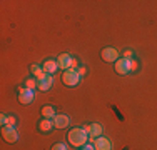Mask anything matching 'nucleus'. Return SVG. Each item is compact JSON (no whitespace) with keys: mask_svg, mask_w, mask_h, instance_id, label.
Instances as JSON below:
<instances>
[{"mask_svg":"<svg viewBox=\"0 0 157 150\" xmlns=\"http://www.w3.org/2000/svg\"><path fill=\"white\" fill-rule=\"evenodd\" d=\"M67 138H69V144L74 145V147H84L85 144L89 142V135L85 133L84 129H80V127H75V129H72L67 135Z\"/></svg>","mask_w":157,"mask_h":150,"instance_id":"nucleus-1","label":"nucleus"},{"mask_svg":"<svg viewBox=\"0 0 157 150\" xmlns=\"http://www.w3.org/2000/svg\"><path fill=\"white\" fill-rule=\"evenodd\" d=\"M115 72L119 75H127L134 72V58H119L115 62Z\"/></svg>","mask_w":157,"mask_h":150,"instance_id":"nucleus-2","label":"nucleus"},{"mask_svg":"<svg viewBox=\"0 0 157 150\" xmlns=\"http://www.w3.org/2000/svg\"><path fill=\"white\" fill-rule=\"evenodd\" d=\"M62 82H63V85H67V87H75V85L80 84V75H78L77 70H74V69L63 70Z\"/></svg>","mask_w":157,"mask_h":150,"instance_id":"nucleus-3","label":"nucleus"},{"mask_svg":"<svg viewBox=\"0 0 157 150\" xmlns=\"http://www.w3.org/2000/svg\"><path fill=\"white\" fill-rule=\"evenodd\" d=\"M82 129L85 130V133L89 135V144H94L97 137H102V127L99 123H87Z\"/></svg>","mask_w":157,"mask_h":150,"instance_id":"nucleus-4","label":"nucleus"},{"mask_svg":"<svg viewBox=\"0 0 157 150\" xmlns=\"http://www.w3.org/2000/svg\"><path fill=\"white\" fill-rule=\"evenodd\" d=\"M2 137H3V140H5V142L13 144V142H17L18 133H17V130L13 129V127H3V129H2Z\"/></svg>","mask_w":157,"mask_h":150,"instance_id":"nucleus-5","label":"nucleus"},{"mask_svg":"<svg viewBox=\"0 0 157 150\" xmlns=\"http://www.w3.org/2000/svg\"><path fill=\"white\" fill-rule=\"evenodd\" d=\"M33 100V90H29V88H20L18 90V102L22 105H29Z\"/></svg>","mask_w":157,"mask_h":150,"instance_id":"nucleus-6","label":"nucleus"},{"mask_svg":"<svg viewBox=\"0 0 157 150\" xmlns=\"http://www.w3.org/2000/svg\"><path fill=\"white\" fill-rule=\"evenodd\" d=\"M100 55H102V58H104V62H117V57H119V52L115 50V48H112V47H107V48H104L102 52H100Z\"/></svg>","mask_w":157,"mask_h":150,"instance_id":"nucleus-7","label":"nucleus"},{"mask_svg":"<svg viewBox=\"0 0 157 150\" xmlns=\"http://www.w3.org/2000/svg\"><path fill=\"white\" fill-rule=\"evenodd\" d=\"M72 60H74V57H70L69 54H62V55H59V58H57L59 69H62V70H69V69H72Z\"/></svg>","mask_w":157,"mask_h":150,"instance_id":"nucleus-8","label":"nucleus"},{"mask_svg":"<svg viewBox=\"0 0 157 150\" xmlns=\"http://www.w3.org/2000/svg\"><path fill=\"white\" fill-rule=\"evenodd\" d=\"M37 82H39L37 88L42 90V92L50 90V87L54 85V78H52V75H48V73H45V75H44V78H40V80H37Z\"/></svg>","mask_w":157,"mask_h":150,"instance_id":"nucleus-9","label":"nucleus"},{"mask_svg":"<svg viewBox=\"0 0 157 150\" xmlns=\"http://www.w3.org/2000/svg\"><path fill=\"white\" fill-rule=\"evenodd\" d=\"M39 132H42V133H48V132H52V130L55 129V123H54V120L52 118H44V120H40L39 122Z\"/></svg>","mask_w":157,"mask_h":150,"instance_id":"nucleus-10","label":"nucleus"},{"mask_svg":"<svg viewBox=\"0 0 157 150\" xmlns=\"http://www.w3.org/2000/svg\"><path fill=\"white\" fill-rule=\"evenodd\" d=\"M95 150H112V144L107 137H97L94 142Z\"/></svg>","mask_w":157,"mask_h":150,"instance_id":"nucleus-11","label":"nucleus"},{"mask_svg":"<svg viewBox=\"0 0 157 150\" xmlns=\"http://www.w3.org/2000/svg\"><path fill=\"white\" fill-rule=\"evenodd\" d=\"M54 123H55V129H65V127H69V123H70V118H69V115H55L54 117Z\"/></svg>","mask_w":157,"mask_h":150,"instance_id":"nucleus-12","label":"nucleus"},{"mask_svg":"<svg viewBox=\"0 0 157 150\" xmlns=\"http://www.w3.org/2000/svg\"><path fill=\"white\" fill-rule=\"evenodd\" d=\"M42 69H44V72H45V73L52 75V73L57 72L59 63L55 62V60H45V62H44V65H42Z\"/></svg>","mask_w":157,"mask_h":150,"instance_id":"nucleus-13","label":"nucleus"},{"mask_svg":"<svg viewBox=\"0 0 157 150\" xmlns=\"http://www.w3.org/2000/svg\"><path fill=\"white\" fill-rule=\"evenodd\" d=\"M40 112H42L44 118H52V120H54V117L57 115V114H55V108L52 107V105H44V107L40 108Z\"/></svg>","mask_w":157,"mask_h":150,"instance_id":"nucleus-14","label":"nucleus"},{"mask_svg":"<svg viewBox=\"0 0 157 150\" xmlns=\"http://www.w3.org/2000/svg\"><path fill=\"white\" fill-rule=\"evenodd\" d=\"M30 72H32L33 77H37V80L44 78V75H45V72H44V69H42V67H39V65H32V67H30Z\"/></svg>","mask_w":157,"mask_h":150,"instance_id":"nucleus-15","label":"nucleus"},{"mask_svg":"<svg viewBox=\"0 0 157 150\" xmlns=\"http://www.w3.org/2000/svg\"><path fill=\"white\" fill-rule=\"evenodd\" d=\"M37 85H39V82H37L35 78H29V80H25V88H29V90L37 88Z\"/></svg>","mask_w":157,"mask_h":150,"instance_id":"nucleus-16","label":"nucleus"},{"mask_svg":"<svg viewBox=\"0 0 157 150\" xmlns=\"http://www.w3.org/2000/svg\"><path fill=\"white\" fill-rule=\"evenodd\" d=\"M122 58H134V52L130 50V48H125V50L122 52Z\"/></svg>","mask_w":157,"mask_h":150,"instance_id":"nucleus-17","label":"nucleus"},{"mask_svg":"<svg viewBox=\"0 0 157 150\" xmlns=\"http://www.w3.org/2000/svg\"><path fill=\"white\" fill-rule=\"evenodd\" d=\"M50 150H69V148H67L65 144H55V145H52Z\"/></svg>","mask_w":157,"mask_h":150,"instance_id":"nucleus-18","label":"nucleus"},{"mask_svg":"<svg viewBox=\"0 0 157 150\" xmlns=\"http://www.w3.org/2000/svg\"><path fill=\"white\" fill-rule=\"evenodd\" d=\"M15 122H17V118L13 117V115H10L9 120H7V127H13V125H15Z\"/></svg>","mask_w":157,"mask_h":150,"instance_id":"nucleus-19","label":"nucleus"},{"mask_svg":"<svg viewBox=\"0 0 157 150\" xmlns=\"http://www.w3.org/2000/svg\"><path fill=\"white\" fill-rule=\"evenodd\" d=\"M7 120H9V117H7L5 114H2V115H0V123H2L3 127H7Z\"/></svg>","mask_w":157,"mask_h":150,"instance_id":"nucleus-20","label":"nucleus"},{"mask_svg":"<svg viewBox=\"0 0 157 150\" xmlns=\"http://www.w3.org/2000/svg\"><path fill=\"white\" fill-rule=\"evenodd\" d=\"M80 150H95L94 144H85L84 147H80Z\"/></svg>","mask_w":157,"mask_h":150,"instance_id":"nucleus-21","label":"nucleus"},{"mask_svg":"<svg viewBox=\"0 0 157 150\" xmlns=\"http://www.w3.org/2000/svg\"><path fill=\"white\" fill-rule=\"evenodd\" d=\"M77 73H78V75H80V77H82V75H85V67H78V70H77Z\"/></svg>","mask_w":157,"mask_h":150,"instance_id":"nucleus-22","label":"nucleus"},{"mask_svg":"<svg viewBox=\"0 0 157 150\" xmlns=\"http://www.w3.org/2000/svg\"><path fill=\"white\" fill-rule=\"evenodd\" d=\"M78 65V62H77V58H74L72 60V69H75V67Z\"/></svg>","mask_w":157,"mask_h":150,"instance_id":"nucleus-23","label":"nucleus"}]
</instances>
